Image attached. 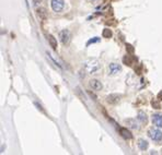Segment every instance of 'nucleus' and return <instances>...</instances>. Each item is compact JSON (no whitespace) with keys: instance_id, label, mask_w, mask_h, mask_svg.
<instances>
[{"instance_id":"obj_9","label":"nucleus","mask_w":162,"mask_h":155,"mask_svg":"<svg viewBox=\"0 0 162 155\" xmlns=\"http://www.w3.org/2000/svg\"><path fill=\"white\" fill-rule=\"evenodd\" d=\"M119 133L122 136L123 138H125V139H131V133H130L129 130H127L126 128H121L119 129Z\"/></svg>"},{"instance_id":"obj_5","label":"nucleus","mask_w":162,"mask_h":155,"mask_svg":"<svg viewBox=\"0 0 162 155\" xmlns=\"http://www.w3.org/2000/svg\"><path fill=\"white\" fill-rule=\"evenodd\" d=\"M90 87L92 89L93 91H101L102 90V83L99 81V80H97V79H92L90 81Z\"/></svg>"},{"instance_id":"obj_11","label":"nucleus","mask_w":162,"mask_h":155,"mask_svg":"<svg viewBox=\"0 0 162 155\" xmlns=\"http://www.w3.org/2000/svg\"><path fill=\"white\" fill-rule=\"evenodd\" d=\"M148 142L144 139H140V140L138 141V148L140 149L141 151H145V150H147L148 149Z\"/></svg>"},{"instance_id":"obj_19","label":"nucleus","mask_w":162,"mask_h":155,"mask_svg":"<svg viewBox=\"0 0 162 155\" xmlns=\"http://www.w3.org/2000/svg\"><path fill=\"white\" fill-rule=\"evenodd\" d=\"M100 40V38L99 37H94V40H90L89 42H88V44L86 45H90L91 43H97V42H99Z\"/></svg>"},{"instance_id":"obj_3","label":"nucleus","mask_w":162,"mask_h":155,"mask_svg":"<svg viewBox=\"0 0 162 155\" xmlns=\"http://www.w3.org/2000/svg\"><path fill=\"white\" fill-rule=\"evenodd\" d=\"M59 38H60V42L64 45H68L70 43V40H71V34H70L68 30H62L59 33Z\"/></svg>"},{"instance_id":"obj_17","label":"nucleus","mask_w":162,"mask_h":155,"mask_svg":"<svg viewBox=\"0 0 162 155\" xmlns=\"http://www.w3.org/2000/svg\"><path fill=\"white\" fill-rule=\"evenodd\" d=\"M47 58H49V59H51V61L53 62V63H54V65L56 66V67H58V68H60V66L58 65V62L55 61V59H54V58H53V57H52V56H51V55H49V54H48V53H47Z\"/></svg>"},{"instance_id":"obj_8","label":"nucleus","mask_w":162,"mask_h":155,"mask_svg":"<svg viewBox=\"0 0 162 155\" xmlns=\"http://www.w3.org/2000/svg\"><path fill=\"white\" fill-rule=\"evenodd\" d=\"M152 123L159 128H162V115H153L152 116Z\"/></svg>"},{"instance_id":"obj_14","label":"nucleus","mask_w":162,"mask_h":155,"mask_svg":"<svg viewBox=\"0 0 162 155\" xmlns=\"http://www.w3.org/2000/svg\"><path fill=\"white\" fill-rule=\"evenodd\" d=\"M37 13H39V17H41V18H43V19L46 18V10L43 9V8H40V9L37 10Z\"/></svg>"},{"instance_id":"obj_18","label":"nucleus","mask_w":162,"mask_h":155,"mask_svg":"<svg viewBox=\"0 0 162 155\" xmlns=\"http://www.w3.org/2000/svg\"><path fill=\"white\" fill-rule=\"evenodd\" d=\"M126 50L129 53V54H134V47L131 46V45H129V44H127L126 45Z\"/></svg>"},{"instance_id":"obj_21","label":"nucleus","mask_w":162,"mask_h":155,"mask_svg":"<svg viewBox=\"0 0 162 155\" xmlns=\"http://www.w3.org/2000/svg\"><path fill=\"white\" fill-rule=\"evenodd\" d=\"M158 97H159V101H161V99H162V92H160V93H159Z\"/></svg>"},{"instance_id":"obj_10","label":"nucleus","mask_w":162,"mask_h":155,"mask_svg":"<svg viewBox=\"0 0 162 155\" xmlns=\"http://www.w3.org/2000/svg\"><path fill=\"white\" fill-rule=\"evenodd\" d=\"M47 40H48V43H49V45H51V47L53 49H56V48H57V40H56V38H55L53 35H48V36H47Z\"/></svg>"},{"instance_id":"obj_7","label":"nucleus","mask_w":162,"mask_h":155,"mask_svg":"<svg viewBox=\"0 0 162 155\" xmlns=\"http://www.w3.org/2000/svg\"><path fill=\"white\" fill-rule=\"evenodd\" d=\"M106 99H108L110 104H116V103H118L121 101V95H118V94H111V95H108Z\"/></svg>"},{"instance_id":"obj_6","label":"nucleus","mask_w":162,"mask_h":155,"mask_svg":"<svg viewBox=\"0 0 162 155\" xmlns=\"http://www.w3.org/2000/svg\"><path fill=\"white\" fill-rule=\"evenodd\" d=\"M121 70H122V67L119 65H117V63H111V65L108 66V71H110L111 74H116Z\"/></svg>"},{"instance_id":"obj_13","label":"nucleus","mask_w":162,"mask_h":155,"mask_svg":"<svg viewBox=\"0 0 162 155\" xmlns=\"http://www.w3.org/2000/svg\"><path fill=\"white\" fill-rule=\"evenodd\" d=\"M102 35L104 38H110L112 36V31L110 29H104L103 30V33H102Z\"/></svg>"},{"instance_id":"obj_2","label":"nucleus","mask_w":162,"mask_h":155,"mask_svg":"<svg viewBox=\"0 0 162 155\" xmlns=\"http://www.w3.org/2000/svg\"><path fill=\"white\" fill-rule=\"evenodd\" d=\"M51 6L55 12H61L65 8V1L64 0H52Z\"/></svg>"},{"instance_id":"obj_20","label":"nucleus","mask_w":162,"mask_h":155,"mask_svg":"<svg viewBox=\"0 0 162 155\" xmlns=\"http://www.w3.org/2000/svg\"><path fill=\"white\" fill-rule=\"evenodd\" d=\"M152 106H153V107H155L157 109L160 108V104H159V103H157L155 101H152Z\"/></svg>"},{"instance_id":"obj_16","label":"nucleus","mask_w":162,"mask_h":155,"mask_svg":"<svg viewBox=\"0 0 162 155\" xmlns=\"http://www.w3.org/2000/svg\"><path fill=\"white\" fill-rule=\"evenodd\" d=\"M123 61L125 62L127 66H131V65H133V61H131V59H130L129 57H125L124 59H123Z\"/></svg>"},{"instance_id":"obj_15","label":"nucleus","mask_w":162,"mask_h":155,"mask_svg":"<svg viewBox=\"0 0 162 155\" xmlns=\"http://www.w3.org/2000/svg\"><path fill=\"white\" fill-rule=\"evenodd\" d=\"M126 123H130V128H133V129H138L139 127L137 126V123H135V121H134L133 119H128V120H126Z\"/></svg>"},{"instance_id":"obj_4","label":"nucleus","mask_w":162,"mask_h":155,"mask_svg":"<svg viewBox=\"0 0 162 155\" xmlns=\"http://www.w3.org/2000/svg\"><path fill=\"white\" fill-rule=\"evenodd\" d=\"M149 137L155 142H160L162 140V132L158 129H150L149 130Z\"/></svg>"},{"instance_id":"obj_1","label":"nucleus","mask_w":162,"mask_h":155,"mask_svg":"<svg viewBox=\"0 0 162 155\" xmlns=\"http://www.w3.org/2000/svg\"><path fill=\"white\" fill-rule=\"evenodd\" d=\"M84 68H86V70L89 73L94 74V73H97V71L100 70L101 67H100V63H99L97 60H95V59H90V60H88V61L84 63Z\"/></svg>"},{"instance_id":"obj_12","label":"nucleus","mask_w":162,"mask_h":155,"mask_svg":"<svg viewBox=\"0 0 162 155\" xmlns=\"http://www.w3.org/2000/svg\"><path fill=\"white\" fill-rule=\"evenodd\" d=\"M138 120L140 121V123H147V120H148V118H147V115L145 114V112H140L139 114H138Z\"/></svg>"}]
</instances>
